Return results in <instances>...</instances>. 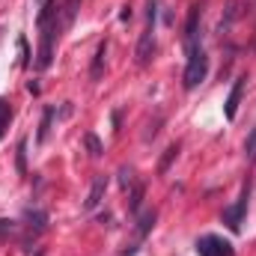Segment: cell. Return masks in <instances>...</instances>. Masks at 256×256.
<instances>
[{
    "label": "cell",
    "instance_id": "6da1fadb",
    "mask_svg": "<svg viewBox=\"0 0 256 256\" xmlns=\"http://www.w3.org/2000/svg\"><path fill=\"white\" fill-rule=\"evenodd\" d=\"M57 15H60V6H57V0H48L45 6H42V12H39V30H42V45H39V60H36V68H48L51 60H54V42H57V30H60V24H57Z\"/></svg>",
    "mask_w": 256,
    "mask_h": 256
},
{
    "label": "cell",
    "instance_id": "7a4b0ae2",
    "mask_svg": "<svg viewBox=\"0 0 256 256\" xmlns=\"http://www.w3.org/2000/svg\"><path fill=\"white\" fill-rule=\"evenodd\" d=\"M185 45H188V63H185L182 84H185V90L191 92V90H196V86L206 80V74H208V57H206V51H202L200 39L185 42Z\"/></svg>",
    "mask_w": 256,
    "mask_h": 256
},
{
    "label": "cell",
    "instance_id": "3957f363",
    "mask_svg": "<svg viewBox=\"0 0 256 256\" xmlns=\"http://www.w3.org/2000/svg\"><path fill=\"white\" fill-rule=\"evenodd\" d=\"M155 15H158V0H146V27H143L140 45H137V60L140 63H149L152 48H155Z\"/></svg>",
    "mask_w": 256,
    "mask_h": 256
},
{
    "label": "cell",
    "instance_id": "277c9868",
    "mask_svg": "<svg viewBox=\"0 0 256 256\" xmlns=\"http://www.w3.org/2000/svg\"><path fill=\"white\" fill-rule=\"evenodd\" d=\"M248 202H250V179L244 182L242 196H238L232 206H226V208H224V214H220V220H224L232 232H242V224H244V214H248Z\"/></svg>",
    "mask_w": 256,
    "mask_h": 256
},
{
    "label": "cell",
    "instance_id": "5b68a950",
    "mask_svg": "<svg viewBox=\"0 0 256 256\" xmlns=\"http://www.w3.org/2000/svg\"><path fill=\"white\" fill-rule=\"evenodd\" d=\"M196 254L200 256H232V244L224 242L220 236H202L196 242Z\"/></svg>",
    "mask_w": 256,
    "mask_h": 256
},
{
    "label": "cell",
    "instance_id": "8992f818",
    "mask_svg": "<svg viewBox=\"0 0 256 256\" xmlns=\"http://www.w3.org/2000/svg\"><path fill=\"white\" fill-rule=\"evenodd\" d=\"M108 176L104 173H98L96 179H92V188L86 194V202H84V212H92V208H98L102 206V200H104V191H108Z\"/></svg>",
    "mask_w": 256,
    "mask_h": 256
},
{
    "label": "cell",
    "instance_id": "52a82bcc",
    "mask_svg": "<svg viewBox=\"0 0 256 256\" xmlns=\"http://www.w3.org/2000/svg\"><path fill=\"white\" fill-rule=\"evenodd\" d=\"M244 80H248V78H236V84H232V90H230V96H226L224 114H226V120H230V122H232V120H236V114H238V102H242V92H244Z\"/></svg>",
    "mask_w": 256,
    "mask_h": 256
},
{
    "label": "cell",
    "instance_id": "ba28073f",
    "mask_svg": "<svg viewBox=\"0 0 256 256\" xmlns=\"http://www.w3.org/2000/svg\"><path fill=\"white\" fill-rule=\"evenodd\" d=\"M24 220H27V226H30V232H33V236H39V232L45 230V224H48V214H45L42 208H27V214H24Z\"/></svg>",
    "mask_w": 256,
    "mask_h": 256
},
{
    "label": "cell",
    "instance_id": "9c48e42d",
    "mask_svg": "<svg viewBox=\"0 0 256 256\" xmlns=\"http://www.w3.org/2000/svg\"><path fill=\"white\" fill-rule=\"evenodd\" d=\"M104 54H108V39H104V42H98V48H96L92 68H90V78H92V80H98V78H102V68H104Z\"/></svg>",
    "mask_w": 256,
    "mask_h": 256
},
{
    "label": "cell",
    "instance_id": "30bf717a",
    "mask_svg": "<svg viewBox=\"0 0 256 256\" xmlns=\"http://www.w3.org/2000/svg\"><path fill=\"white\" fill-rule=\"evenodd\" d=\"M54 116H57V108H45V114H42V122H39V134H36V143H45V140H48V131H51Z\"/></svg>",
    "mask_w": 256,
    "mask_h": 256
},
{
    "label": "cell",
    "instance_id": "8fae6325",
    "mask_svg": "<svg viewBox=\"0 0 256 256\" xmlns=\"http://www.w3.org/2000/svg\"><path fill=\"white\" fill-rule=\"evenodd\" d=\"M152 226H155V208H149V212L140 214V220H137V236L146 238V236L152 232Z\"/></svg>",
    "mask_w": 256,
    "mask_h": 256
},
{
    "label": "cell",
    "instance_id": "7c38bea8",
    "mask_svg": "<svg viewBox=\"0 0 256 256\" xmlns=\"http://www.w3.org/2000/svg\"><path fill=\"white\" fill-rule=\"evenodd\" d=\"M9 122H12V108H9V102H6V98H0V140L6 137Z\"/></svg>",
    "mask_w": 256,
    "mask_h": 256
},
{
    "label": "cell",
    "instance_id": "4fadbf2b",
    "mask_svg": "<svg viewBox=\"0 0 256 256\" xmlns=\"http://www.w3.org/2000/svg\"><path fill=\"white\" fill-rule=\"evenodd\" d=\"M78 6H80V0H66V6L60 9V12H63V27H68V24L74 21V15H78Z\"/></svg>",
    "mask_w": 256,
    "mask_h": 256
},
{
    "label": "cell",
    "instance_id": "5bb4252c",
    "mask_svg": "<svg viewBox=\"0 0 256 256\" xmlns=\"http://www.w3.org/2000/svg\"><path fill=\"white\" fill-rule=\"evenodd\" d=\"M84 143H86V149H90V155H92V158H98V155L104 152V149H102V140H98L96 134H86V137H84Z\"/></svg>",
    "mask_w": 256,
    "mask_h": 256
},
{
    "label": "cell",
    "instance_id": "9a60e30c",
    "mask_svg": "<svg viewBox=\"0 0 256 256\" xmlns=\"http://www.w3.org/2000/svg\"><path fill=\"white\" fill-rule=\"evenodd\" d=\"M244 155H248V161H256V126L250 128V134L244 140Z\"/></svg>",
    "mask_w": 256,
    "mask_h": 256
},
{
    "label": "cell",
    "instance_id": "2e32d148",
    "mask_svg": "<svg viewBox=\"0 0 256 256\" xmlns=\"http://www.w3.org/2000/svg\"><path fill=\"white\" fill-rule=\"evenodd\" d=\"M176 155H179V143H176V146H170V149H167V155H164V161H161V173H167V167H170V161H173V158H176Z\"/></svg>",
    "mask_w": 256,
    "mask_h": 256
},
{
    "label": "cell",
    "instance_id": "e0dca14e",
    "mask_svg": "<svg viewBox=\"0 0 256 256\" xmlns=\"http://www.w3.org/2000/svg\"><path fill=\"white\" fill-rule=\"evenodd\" d=\"M140 200H143V185H137V188H134V194H131V214H137Z\"/></svg>",
    "mask_w": 256,
    "mask_h": 256
},
{
    "label": "cell",
    "instance_id": "ac0fdd59",
    "mask_svg": "<svg viewBox=\"0 0 256 256\" xmlns=\"http://www.w3.org/2000/svg\"><path fill=\"white\" fill-rule=\"evenodd\" d=\"M131 182H134V170H131V167H122V170H120V185L128 188Z\"/></svg>",
    "mask_w": 256,
    "mask_h": 256
},
{
    "label": "cell",
    "instance_id": "d6986e66",
    "mask_svg": "<svg viewBox=\"0 0 256 256\" xmlns=\"http://www.w3.org/2000/svg\"><path fill=\"white\" fill-rule=\"evenodd\" d=\"M24 152H27V140L18 143V170H21V173L27 170V164H24Z\"/></svg>",
    "mask_w": 256,
    "mask_h": 256
},
{
    "label": "cell",
    "instance_id": "ffe728a7",
    "mask_svg": "<svg viewBox=\"0 0 256 256\" xmlns=\"http://www.w3.org/2000/svg\"><path fill=\"white\" fill-rule=\"evenodd\" d=\"M12 230H15V220H6V218H0V238H6Z\"/></svg>",
    "mask_w": 256,
    "mask_h": 256
},
{
    "label": "cell",
    "instance_id": "44dd1931",
    "mask_svg": "<svg viewBox=\"0 0 256 256\" xmlns=\"http://www.w3.org/2000/svg\"><path fill=\"white\" fill-rule=\"evenodd\" d=\"M18 48H21V66L30 63V57H27V39H18Z\"/></svg>",
    "mask_w": 256,
    "mask_h": 256
}]
</instances>
